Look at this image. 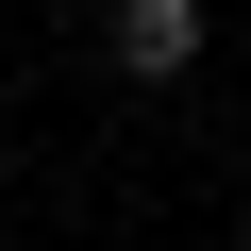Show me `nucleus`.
I'll return each mask as SVG.
<instances>
[{
    "label": "nucleus",
    "mask_w": 251,
    "mask_h": 251,
    "mask_svg": "<svg viewBox=\"0 0 251 251\" xmlns=\"http://www.w3.org/2000/svg\"><path fill=\"white\" fill-rule=\"evenodd\" d=\"M100 67L117 84H184L201 67V0H117V17H100Z\"/></svg>",
    "instance_id": "nucleus-1"
}]
</instances>
